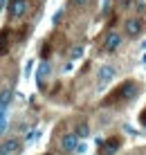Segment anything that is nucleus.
<instances>
[{
  "instance_id": "7ed1b4c3",
  "label": "nucleus",
  "mask_w": 146,
  "mask_h": 155,
  "mask_svg": "<svg viewBox=\"0 0 146 155\" xmlns=\"http://www.w3.org/2000/svg\"><path fill=\"white\" fill-rule=\"evenodd\" d=\"M7 12H9L12 18H20V16H25V12H27V0H12L9 7H7Z\"/></svg>"
},
{
  "instance_id": "9d476101",
  "label": "nucleus",
  "mask_w": 146,
  "mask_h": 155,
  "mask_svg": "<svg viewBox=\"0 0 146 155\" xmlns=\"http://www.w3.org/2000/svg\"><path fill=\"white\" fill-rule=\"evenodd\" d=\"M50 77V63L43 61L38 65V74H36V79H38V85H45V79Z\"/></svg>"
},
{
  "instance_id": "f3484780",
  "label": "nucleus",
  "mask_w": 146,
  "mask_h": 155,
  "mask_svg": "<svg viewBox=\"0 0 146 155\" xmlns=\"http://www.w3.org/2000/svg\"><path fill=\"white\" fill-rule=\"evenodd\" d=\"M74 5H83V2H88V0H72Z\"/></svg>"
},
{
  "instance_id": "dca6fc26",
  "label": "nucleus",
  "mask_w": 146,
  "mask_h": 155,
  "mask_svg": "<svg viewBox=\"0 0 146 155\" xmlns=\"http://www.w3.org/2000/svg\"><path fill=\"white\" fill-rule=\"evenodd\" d=\"M5 124H7V121H5V119H0V133L5 130Z\"/></svg>"
},
{
  "instance_id": "0eeeda50",
  "label": "nucleus",
  "mask_w": 146,
  "mask_h": 155,
  "mask_svg": "<svg viewBox=\"0 0 146 155\" xmlns=\"http://www.w3.org/2000/svg\"><path fill=\"white\" fill-rule=\"evenodd\" d=\"M18 148H20L18 140H7L0 144V155H14V153H18Z\"/></svg>"
},
{
  "instance_id": "9b49d317",
  "label": "nucleus",
  "mask_w": 146,
  "mask_h": 155,
  "mask_svg": "<svg viewBox=\"0 0 146 155\" xmlns=\"http://www.w3.org/2000/svg\"><path fill=\"white\" fill-rule=\"evenodd\" d=\"M14 97V92H12V88H5V90H0V113H2L5 108L9 106V101H12Z\"/></svg>"
},
{
  "instance_id": "39448f33",
  "label": "nucleus",
  "mask_w": 146,
  "mask_h": 155,
  "mask_svg": "<svg viewBox=\"0 0 146 155\" xmlns=\"http://www.w3.org/2000/svg\"><path fill=\"white\" fill-rule=\"evenodd\" d=\"M77 144H79V137L77 135H72V133H68V135H63V140H61V151H74L77 148Z\"/></svg>"
},
{
  "instance_id": "a211bd4d",
  "label": "nucleus",
  "mask_w": 146,
  "mask_h": 155,
  "mask_svg": "<svg viewBox=\"0 0 146 155\" xmlns=\"http://www.w3.org/2000/svg\"><path fill=\"white\" fill-rule=\"evenodd\" d=\"M2 5H5V0H0V7H2Z\"/></svg>"
},
{
  "instance_id": "f03ea898",
  "label": "nucleus",
  "mask_w": 146,
  "mask_h": 155,
  "mask_svg": "<svg viewBox=\"0 0 146 155\" xmlns=\"http://www.w3.org/2000/svg\"><path fill=\"white\" fill-rule=\"evenodd\" d=\"M121 146V137H110V140L99 144V155H115Z\"/></svg>"
},
{
  "instance_id": "ddd939ff",
  "label": "nucleus",
  "mask_w": 146,
  "mask_h": 155,
  "mask_svg": "<svg viewBox=\"0 0 146 155\" xmlns=\"http://www.w3.org/2000/svg\"><path fill=\"white\" fill-rule=\"evenodd\" d=\"M83 56V45H74L70 50V58H81Z\"/></svg>"
},
{
  "instance_id": "f8f14e48",
  "label": "nucleus",
  "mask_w": 146,
  "mask_h": 155,
  "mask_svg": "<svg viewBox=\"0 0 146 155\" xmlns=\"http://www.w3.org/2000/svg\"><path fill=\"white\" fill-rule=\"evenodd\" d=\"M90 135V126L88 124H79L77 126V137H88Z\"/></svg>"
},
{
  "instance_id": "20e7f679",
  "label": "nucleus",
  "mask_w": 146,
  "mask_h": 155,
  "mask_svg": "<svg viewBox=\"0 0 146 155\" xmlns=\"http://www.w3.org/2000/svg\"><path fill=\"white\" fill-rule=\"evenodd\" d=\"M119 43H121L119 34H117V31H110V34L106 36V41H104V52L106 54H112V52L119 47Z\"/></svg>"
},
{
  "instance_id": "4468645a",
  "label": "nucleus",
  "mask_w": 146,
  "mask_h": 155,
  "mask_svg": "<svg viewBox=\"0 0 146 155\" xmlns=\"http://www.w3.org/2000/svg\"><path fill=\"white\" fill-rule=\"evenodd\" d=\"M139 124H142V126L146 128V108L142 110V113H139Z\"/></svg>"
},
{
  "instance_id": "f257e3e1",
  "label": "nucleus",
  "mask_w": 146,
  "mask_h": 155,
  "mask_svg": "<svg viewBox=\"0 0 146 155\" xmlns=\"http://www.w3.org/2000/svg\"><path fill=\"white\" fill-rule=\"evenodd\" d=\"M137 92H139V88H137V83H135V81H124L106 104H110V101H131V99L137 97Z\"/></svg>"
},
{
  "instance_id": "1a4fd4ad",
  "label": "nucleus",
  "mask_w": 146,
  "mask_h": 155,
  "mask_svg": "<svg viewBox=\"0 0 146 155\" xmlns=\"http://www.w3.org/2000/svg\"><path fill=\"white\" fill-rule=\"evenodd\" d=\"M9 34H12V31H9L7 27L0 29V56H5L9 52Z\"/></svg>"
},
{
  "instance_id": "6ab92c4d",
  "label": "nucleus",
  "mask_w": 146,
  "mask_h": 155,
  "mask_svg": "<svg viewBox=\"0 0 146 155\" xmlns=\"http://www.w3.org/2000/svg\"><path fill=\"white\" fill-rule=\"evenodd\" d=\"M45 155H52V153H45Z\"/></svg>"
},
{
  "instance_id": "423d86ee",
  "label": "nucleus",
  "mask_w": 146,
  "mask_h": 155,
  "mask_svg": "<svg viewBox=\"0 0 146 155\" xmlns=\"http://www.w3.org/2000/svg\"><path fill=\"white\" fill-rule=\"evenodd\" d=\"M142 29H144V23L139 18H128L126 20V34L128 36H137Z\"/></svg>"
},
{
  "instance_id": "6e6552de",
  "label": "nucleus",
  "mask_w": 146,
  "mask_h": 155,
  "mask_svg": "<svg viewBox=\"0 0 146 155\" xmlns=\"http://www.w3.org/2000/svg\"><path fill=\"white\" fill-rule=\"evenodd\" d=\"M97 79H99V85H106L108 81L115 79V68H112V65H104L99 70V77H97Z\"/></svg>"
},
{
  "instance_id": "2eb2a0df",
  "label": "nucleus",
  "mask_w": 146,
  "mask_h": 155,
  "mask_svg": "<svg viewBox=\"0 0 146 155\" xmlns=\"http://www.w3.org/2000/svg\"><path fill=\"white\" fill-rule=\"evenodd\" d=\"M41 56H43V58H45V56H50V45H47V43L43 45V50H41Z\"/></svg>"
}]
</instances>
